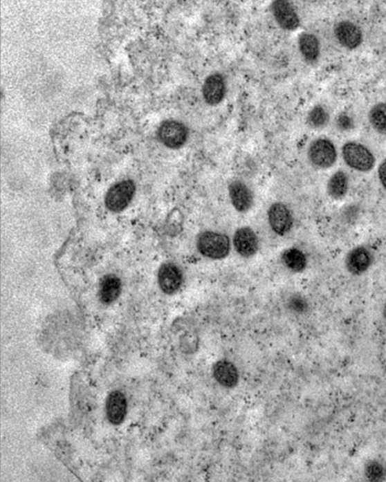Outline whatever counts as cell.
<instances>
[{
	"label": "cell",
	"instance_id": "obj_15",
	"mask_svg": "<svg viewBox=\"0 0 386 482\" xmlns=\"http://www.w3.org/2000/svg\"><path fill=\"white\" fill-rule=\"evenodd\" d=\"M213 376L216 382L226 388H232L239 383V371L228 360L217 361L213 367Z\"/></svg>",
	"mask_w": 386,
	"mask_h": 482
},
{
	"label": "cell",
	"instance_id": "obj_10",
	"mask_svg": "<svg viewBox=\"0 0 386 482\" xmlns=\"http://www.w3.org/2000/svg\"><path fill=\"white\" fill-rule=\"evenodd\" d=\"M234 247L243 257H253L258 249V239L255 232L248 227L241 228L235 233Z\"/></svg>",
	"mask_w": 386,
	"mask_h": 482
},
{
	"label": "cell",
	"instance_id": "obj_17",
	"mask_svg": "<svg viewBox=\"0 0 386 482\" xmlns=\"http://www.w3.org/2000/svg\"><path fill=\"white\" fill-rule=\"evenodd\" d=\"M299 48L305 60L315 62L320 55V44L317 37L311 33H303L299 39Z\"/></svg>",
	"mask_w": 386,
	"mask_h": 482
},
{
	"label": "cell",
	"instance_id": "obj_19",
	"mask_svg": "<svg viewBox=\"0 0 386 482\" xmlns=\"http://www.w3.org/2000/svg\"><path fill=\"white\" fill-rule=\"evenodd\" d=\"M285 266L293 272H301L306 268L307 259L303 252L297 248L285 250L282 254Z\"/></svg>",
	"mask_w": 386,
	"mask_h": 482
},
{
	"label": "cell",
	"instance_id": "obj_18",
	"mask_svg": "<svg viewBox=\"0 0 386 482\" xmlns=\"http://www.w3.org/2000/svg\"><path fill=\"white\" fill-rule=\"evenodd\" d=\"M327 192L336 200L342 199L347 196L349 189V179L343 172H336L327 183Z\"/></svg>",
	"mask_w": 386,
	"mask_h": 482
},
{
	"label": "cell",
	"instance_id": "obj_4",
	"mask_svg": "<svg viewBox=\"0 0 386 482\" xmlns=\"http://www.w3.org/2000/svg\"><path fill=\"white\" fill-rule=\"evenodd\" d=\"M159 140L167 148L179 149L185 145L188 138L186 126L177 121H166L158 131Z\"/></svg>",
	"mask_w": 386,
	"mask_h": 482
},
{
	"label": "cell",
	"instance_id": "obj_20",
	"mask_svg": "<svg viewBox=\"0 0 386 482\" xmlns=\"http://www.w3.org/2000/svg\"><path fill=\"white\" fill-rule=\"evenodd\" d=\"M364 475L369 481L381 482L386 480V463L379 458L368 460L365 463Z\"/></svg>",
	"mask_w": 386,
	"mask_h": 482
},
{
	"label": "cell",
	"instance_id": "obj_14",
	"mask_svg": "<svg viewBox=\"0 0 386 482\" xmlns=\"http://www.w3.org/2000/svg\"><path fill=\"white\" fill-rule=\"evenodd\" d=\"M203 94L205 102L209 105L219 104L225 97L226 84L220 74L209 75L205 81Z\"/></svg>",
	"mask_w": 386,
	"mask_h": 482
},
{
	"label": "cell",
	"instance_id": "obj_23",
	"mask_svg": "<svg viewBox=\"0 0 386 482\" xmlns=\"http://www.w3.org/2000/svg\"><path fill=\"white\" fill-rule=\"evenodd\" d=\"M290 308L300 314H304L309 310V303L303 297L295 295L290 300Z\"/></svg>",
	"mask_w": 386,
	"mask_h": 482
},
{
	"label": "cell",
	"instance_id": "obj_27",
	"mask_svg": "<svg viewBox=\"0 0 386 482\" xmlns=\"http://www.w3.org/2000/svg\"><path fill=\"white\" fill-rule=\"evenodd\" d=\"M383 316L385 320V322L386 324V302L384 304L383 308Z\"/></svg>",
	"mask_w": 386,
	"mask_h": 482
},
{
	"label": "cell",
	"instance_id": "obj_16",
	"mask_svg": "<svg viewBox=\"0 0 386 482\" xmlns=\"http://www.w3.org/2000/svg\"><path fill=\"white\" fill-rule=\"evenodd\" d=\"M122 289L120 279L115 275H107L100 284V298L104 303L110 304L120 297Z\"/></svg>",
	"mask_w": 386,
	"mask_h": 482
},
{
	"label": "cell",
	"instance_id": "obj_6",
	"mask_svg": "<svg viewBox=\"0 0 386 482\" xmlns=\"http://www.w3.org/2000/svg\"><path fill=\"white\" fill-rule=\"evenodd\" d=\"M372 252L365 246L351 249L347 255L345 266L347 272L353 276H362L368 272L373 265Z\"/></svg>",
	"mask_w": 386,
	"mask_h": 482
},
{
	"label": "cell",
	"instance_id": "obj_24",
	"mask_svg": "<svg viewBox=\"0 0 386 482\" xmlns=\"http://www.w3.org/2000/svg\"><path fill=\"white\" fill-rule=\"evenodd\" d=\"M197 338L195 335L187 334L184 336L182 345L185 352L191 353L196 349Z\"/></svg>",
	"mask_w": 386,
	"mask_h": 482
},
{
	"label": "cell",
	"instance_id": "obj_2",
	"mask_svg": "<svg viewBox=\"0 0 386 482\" xmlns=\"http://www.w3.org/2000/svg\"><path fill=\"white\" fill-rule=\"evenodd\" d=\"M342 157L350 167L360 172L371 171L375 165L372 152L360 143L349 142L342 147Z\"/></svg>",
	"mask_w": 386,
	"mask_h": 482
},
{
	"label": "cell",
	"instance_id": "obj_5",
	"mask_svg": "<svg viewBox=\"0 0 386 482\" xmlns=\"http://www.w3.org/2000/svg\"><path fill=\"white\" fill-rule=\"evenodd\" d=\"M136 191V185L132 181H122L117 183L109 190L106 197V205L113 212H120L128 206Z\"/></svg>",
	"mask_w": 386,
	"mask_h": 482
},
{
	"label": "cell",
	"instance_id": "obj_13",
	"mask_svg": "<svg viewBox=\"0 0 386 482\" xmlns=\"http://www.w3.org/2000/svg\"><path fill=\"white\" fill-rule=\"evenodd\" d=\"M108 420L113 425L122 424L127 416V400L120 391H114L109 395L106 403Z\"/></svg>",
	"mask_w": 386,
	"mask_h": 482
},
{
	"label": "cell",
	"instance_id": "obj_12",
	"mask_svg": "<svg viewBox=\"0 0 386 482\" xmlns=\"http://www.w3.org/2000/svg\"><path fill=\"white\" fill-rule=\"evenodd\" d=\"M229 193L232 204L239 212L246 213L253 205V194L246 183L233 181L229 185Z\"/></svg>",
	"mask_w": 386,
	"mask_h": 482
},
{
	"label": "cell",
	"instance_id": "obj_26",
	"mask_svg": "<svg viewBox=\"0 0 386 482\" xmlns=\"http://www.w3.org/2000/svg\"><path fill=\"white\" fill-rule=\"evenodd\" d=\"M380 180L386 191V159L380 165L378 170Z\"/></svg>",
	"mask_w": 386,
	"mask_h": 482
},
{
	"label": "cell",
	"instance_id": "obj_8",
	"mask_svg": "<svg viewBox=\"0 0 386 482\" xmlns=\"http://www.w3.org/2000/svg\"><path fill=\"white\" fill-rule=\"evenodd\" d=\"M158 280L161 290L172 295L180 290L183 281V273L177 266L166 263L159 269Z\"/></svg>",
	"mask_w": 386,
	"mask_h": 482
},
{
	"label": "cell",
	"instance_id": "obj_7",
	"mask_svg": "<svg viewBox=\"0 0 386 482\" xmlns=\"http://www.w3.org/2000/svg\"><path fill=\"white\" fill-rule=\"evenodd\" d=\"M268 219L273 230L279 235L289 232L293 226L291 211L282 203H275L270 207Z\"/></svg>",
	"mask_w": 386,
	"mask_h": 482
},
{
	"label": "cell",
	"instance_id": "obj_1",
	"mask_svg": "<svg viewBox=\"0 0 386 482\" xmlns=\"http://www.w3.org/2000/svg\"><path fill=\"white\" fill-rule=\"evenodd\" d=\"M197 248L201 254L207 258L221 259L229 254L230 241L225 234L205 232L199 236Z\"/></svg>",
	"mask_w": 386,
	"mask_h": 482
},
{
	"label": "cell",
	"instance_id": "obj_3",
	"mask_svg": "<svg viewBox=\"0 0 386 482\" xmlns=\"http://www.w3.org/2000/svg\"><path fill=\"white\" fill-rule=\"evenodd\" d=\"M310 162L320 168H329L337 160V150L333 143L327 139H318L312 142L308 151Z\"/></svg>",
	"mask_w": 386,
	"mask_h": 482
},
{
	"label": "cell",
	"instance_id": "obj_25",
	"mask_svg": "<svg viewBox=\"0 0 386 482\" xmlns=\"http://www.w3.org/2000/svg\"><path fill=\"white\" fill-rule=\"evenodd\" d=\"M338 124L339 128L342 130L346 131L351 129V127L353 125L351 118L347 115H342L339 117Z\"/></svg>",
	"mask_w": 386,
	"mask_h": 482
},
{
	"label": "cell",
	"instance_id": "obj_22",
	"mask_svg": "<svg viewBox=\"0 0 386 482\" xmlns=\"http://www.w3.org/2000/svg\"><path fill=\"white\" fill-rule=\"evenodd\" d=\"M329 114L321 106H315L308 115L307 121L313 129H322L329 122Z\"/></svg>",
	"mask_w": 386,
	"mask_h": 482
},
{
	"label": "cell",
	"instance_id": "obj_21",
	"mask_svg": "<svg viewBox=\"0 0 386 482\" xmlns=\"http://www.w3.org/2000/svg\"><path fill=\"white\" fill-rule=\"evenodd\" d=\"M369 120L377 132L386 135V104L374 106L369 113Z\"/></svg>",
	"mask_w": 386,
	"mask_h": 482
},
{
	"label": "cell",
	"instance_id": "obj_9",
	"mask_svg": "<svg viewBox=\"0 0 386 482\" xmlns=\"http://www.w3.org/2000/svg\"><path fill=\"white\" fill-rule=\"evenodd\" d=\"M334 35L340 44L347 48L353 49L362 42V33L353 23L341 21L336 24Z\"/></svg>",
	"mask_w": 386,
	"mask_h": 482
},
{
	"label": "cell",
	"instance_id": "obj_11",
	"mask_svg": "<svg viewBox=\"0 0 386 482\" xmlns=\"http://www.w3.org/2000/svg\"><path fill=\"white\" fill-rule=\"evenodd\" d=\"M272 11L277 22L284 30H295L300 25L299 17L290 3L279 0L272 6Z\"/></svg>",
	"mask_w": 386,
	"mask_h": 482
}]
</instances>
